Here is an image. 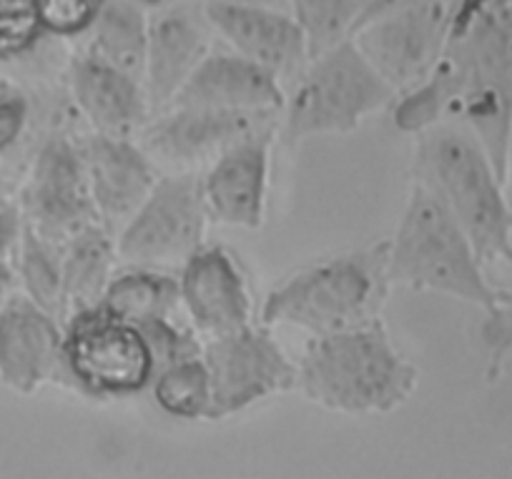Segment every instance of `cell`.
<instances>
[{"mask_svg":"<svg viewBox=\"0 0 512 479\" xmlns=\"http://www.w3.org/2000/svg\"><path fill=\"white\" fill-rule=\"evenodd\" d=\"M512 96V0H455L435 71L405 93L397 126L422 133L442 116H462L502 161Z\"/></svg>","mask_w":512,"mask_h":479,"instance_id":"cell-1","label":"cell"},{"mask_svg":"<svg viewBox=\"0 0 512 479\" xmlns=\"http://www.w3.org/2000/svg\"><path fill=\"white\" fill-rule=\"evenodd\" d=\"M297 387L334 412L384 414L410 399L417 369L374 319L314 339L297 367Z\"/></svg>","mask_w":512,"mask_h":479,"instance_id":"cell-2","label":"cell"},{"mask_svg":"<svg viewBox=\"0 0 512 479\" xmlns=\"http://www.w3.org/2000/svg\"><path fill=\"white\" fill-rule=\"evenodd\" d=\"M387 264L390 241L317 261L269 291L262 324H289L317 339L374 322L392 286Z\"/></svg>","mask_w":512,"mask_h":479,"instance_id":"cell-3","label":"cell"},{"mask_svg":"<svg viewBox=\"0 0 512 479\" xmlns=\"http://www.w3.org/2000/svg\"><path fill=\"white\" fill-rule=\"evenodd\" d=\"M415 184L442 201L477 256H510L507 214L490 164L472 138L445 126L417 133Z\"/></svg>","mask_w":512,"mask_h":479,"instance_id":"cell-4","label":"cell"},{"mask_svg":"<svg viewBox=\"0 0 512 479\" xmlns=\"http://www.w3.org/2000/svg\"><path fill=\"white\" fill-rule=\"evenodd\" d=\"M387 269L390 284L492 304V291L482 279L470 239L442 201L420 184L412 186L400 229L390 241Z\"/></svg>","mask_w":512,"mask_h":479,"instance_id":"cell-5","label":"cell"},{"mask_svg":"<svg viewBox=\"0 0 512 479\" xmlns=\"http://www.w3.org/2000/svg\"><path fill=\"white\" fill-rule=\"evenodd\" d=\"M397 93L369 66L352 38L309 58L284 101V136L289 143L309 136L349 133Z\"/></svg>","mask_w":512,"mask_h":479,"instance_id":"cell-6","label":"cell"},{"mask_svg":"<svg viewBox=\"0 0 512 479\" xmlns=\"http://www.w3.org/2000/svg\"><path fill=\"white\" fill-rule=\"evenodd\" d=\"M63 337V384L78 392L123 397L154 382L156 367L146 339L134 324L118 322L101 306L71 314Z\"/></svg>","mask_w":512,"mask_h":479,"instance_id":"cell-7","label":"cell"},{"mask_svg":"<svg viewBox=\"0 0 512 479\" xmlns=\"http://www.w3.org/2000/svg\"><path fill=\"white\" fill-rule=\"evenodd\" d=\"M452 8L455 0H435L384 11L359 23L349 38L392 91L407 93L435 71L445 51Z\"/></svg>","mask_w":512,"mask_h":479,"instance_id":"cell-8","label":"cell"},{"mask_svg":"<svg viewBox=\"0 0 512 479\" xmlns=\"http://www.w3.org/2000/svg\"><path fill=\"white\" fill-rule=\"evenodd\" d=\"M206 219L201 179L194 174L164 176L116 239V251L131 266L184 264L204 246Z\"/></svg>","mask_w":512,"mask_h":479,"instance_id":"cell-9","label":"cell"},{"mask_svg":"<svg viewBox=\"0 0 512 479\" xmlns=\"http://www.w3.org/2000/svg\"><path fill=\"white\" fill-rule=\"evenodd\" d=\"M211 379L209 419H224L254 402L297 387V367L264 327L239 329L204 344Z\"/></svg>","mask_w":512,"mask_h":479,"instance_id":"cell-10","label":"cell"},{"mask_svg":"<svg viewBox=\"0 0 512 479\" xmlns=\"http://www.w3.org/2000/svg\"><path fill=\"white\" fill-rule=\"evenodd\" d=\"M21 211L36 234L58 246L101 224L78 143L66 136H51L38 148L23 186Z\"/></svg>","mask_w":512,"mask_h":479,"instance_id":"cell-11","label":"cell"},{"mask_svg":"<svg viewBox=\"0 0 512 479\" xmlns=\"http://www.w3.org/2000/svg\"><path fill=\"white\" fill-rule=\"evenodd\" d=\"M214 36L201 0H169L149 16L144 88L151 111H164L174 103L191 73L214 51Z\"/></svg>","mask_w":512,"mask_h":479,"instance_id":"cell-12","label":"cell"},{"mask_svg":"<svg viewBox=\"0 0 512 479\" xmlns=\"http://www.w3.org/2000/svg\"><path fill=\"white\" fill-rule=\"evenodd\" d=\"M277 121L241 138L216 158L201 179L209 219L239 229H259L267 211L269 169Z\"/></svg>","mask_w":512,"mask_h":479,"instance_id":"cell-13","label":"cell"},{"mask_svg":"<svg viewBox=\"0 0 512 479\" xmlns=\"http://www.w3.org/2000/svg\"><path fill=\"white\" fill-rule=\"evenodd\" d=\"M63 329L28 296H11L0 306V384L33 394L48 382H66Z\"/></svg>","mask_w":512,"mask_h":479,"instance_id":"cell-14","label":"cell"},{"mask_svg":"<svg viewBox=\"0 0 512 479\" xmlns=\"http://www.w3.org/2000/svg\"><path fill=\"white\" fill-rule=\"evenodd\" d=\"M277 121V113L214 111V108H169L144 131L141 148L151 161L194 166L219 158L226 148Z\"/></svg>","mask_w":512,"mask_h":479,"instance_id":"cell-15","label":"cell"},{"mask_svg":"<svg viewBox=\"0 0 512 479\" xmlns=\"http://www.w3.org/2000/svg\"><path fill=\"white\" fill-rule=\"evenodd\" d=\"M179 291L181 304L206 342L251 324L254 301L249 286L234 256L221 246H201L184 261Z\"/></svg>","mask_w":512,"mask_h":479,"instance_id":"cell-16","label":"cell"},{"mask_svg":"<svg viewBox=\"0 0 512 479\" xmlns=\"http://www.w3.org/2000/svg\"><path fill=\"white\" fill-rule=\"evenodd\" d=\"M204 13L229 51L262 66L279 81L299 76L312 58L307 36L292 13L221 3H204Z\"/></svg>","mask_w":512,"mask_h":479,"instance_id":"cell-17","label":"cell"},{"mask_svg":"<svg viewBox=\"0 0 512 479\" xmlns=\"http://www.w3.org/2000/svg\"><path fill=\"white\" fill-rule=\"evenodd\" d=\"M93 206L101 226L121 231L156 186L154 161L131 138L91 136L81 143Z\"/></svg>","mask_w":512,"mask_h":479,"instance_id":"cell-18","label":"cell"},{"mask_svg":"<svg viewBox=\"0 0 512 479\" xmlns=\"http://www.w3.org/2000/svg\"><path fill=\"white\" fill-rule=\"evenodd\" d=\"M284 88L277 76L262 66L236 56L234 51H211L199 63L169 108H214V111L279 113Z\"/></svg>","mask_w":512,"mask_h":479,"instance_id":"cell-19","label":"cell"},{"mask_svg":"<svg viewBox=\"0 0 512 479\" xmlns=\"http://www.w3.org/2000/svg\"><path fill=\"white\" fill-rule=\"evenodd\" d=\"M71 93L98 136L131 138L149 121L144 81L91 51L73 61Z\"/></svg>","mask_w":512,"mask_h":479,"instance_id":"cell-20","label":"cell"},{"mask_svg":"<svg viewBox=\"0 0 512 479\" xmlns=\"http://www.w3.org/2000/svg\"><path fill=\"white\" fill-rule=\"evenodd\" d=\"M116 239L106 226L96 224L63 246V309L71 314L101 304L113 279Z\"/></svg>","mask_w":512,"mask_h":479,"instance_id":"cell-21","label":"cell"},{"mask_svg":"<svg viewBox=\"0 0 512 479\" xmlns=\"http://www.w3.org/2000/svg\"><path fill=\"white\" fill-rule=\"evenodd\" d=\"M98 306L118 322L134 327L154 319H171L181 306L179 279L154 266H131L113 274Z\"/></svg>","mask_w":512,"mask_h":479,"instance_id":"cell-22","label":"cell"},{"mask_svg":"<svg viewBox=\"0 0 512 479\" xmlns=\"http://www.w3.org/2000/svg\"><path fill=\"white\" fill-rule=\"evenodd\" d=\"M149 16L136 0H101L88 51L144 81Z\"/></svg>","mask_w":512,"mask_h":479,"instance_id":"cell-23","label":"cell"},{"mask_svg":"<svg viewBox=\"0 0 512 479\" xmlns=\"http://www.w3.org/2000/svg\"><path fill=\"white\" fill-rule=\"evenodd\" d=\"M16 256L18 279L28 299L56 316L63 309V246L43 239L26 224Z\"/></svg>","mask_w":512,"mask_h":479,"instance_id":"cell-24","label":"cell"},{"mask_svg":"<svg viewBox=\"0 0 512 479\" xmlns=\"http://www.w3.org/2000/svg\"><path fill=\"white\" fill-rule=\"evenodd\" d=\"M154 399L164 412L181 419H209L211 379L204 357L184 359L161 369L151 382Z\"/></svg>","mask_w":512,"mask_h":479,"instance_id":"cell-25","label":"cell"},{"mask_svg":"<svg viewBox=\"0 0 512 479\" xmlns=\"http://www.w3.org/2000/svg\"><path fill=\"white\" fill-rule=\"evenodd\" d=\"M367 6L369 0H289V13L302 26L312 56H317L352 36Z\"/></svg>","mask_w":512,"mask_h":479,"instance_id":"cell-26","label":"cell"},{"mask_svg":"<svg viewBox=\"0 0 512 479\" xmlns=\"http://www.w3.org/2000/svg\"><path fill=\"white\" fill-rule=\"evenodd\" d=\"M136 329H139L141 337L149 344L156 374L161 369L171 367V364L204 354V344H199V339L194 334L181 329L179 324H174V319H154V322L136 324Z\"/></svg>","mask_w":512,"mask_h":479,"instance_id":"cell-27","label":"cell"},{"mask_svg":"<svg viewBox=\"0 0 512 479\" xmlns=\"http://www.w3.org/2000/svg\"><path fill=\"white\" fill-rule=\"evenodd\" d=\"M33 16L38 26L61 36L91 31L101 0H31Z\"/></svg>","mask_w":512,"mask_h":479,"instance_id":"cell-28","label":"cell"},{"mask_svg":"<svg viewBox=\"0 0 512 479\" xmlns=\"http://www.w3.org/2000/svg\"><path fill=\"white\" fill-rule=\"evenodd\" d=\"M28 108L26 96L16 91H0V156L11 151L23 136L28 126Z\"/></svg>","mask_w":512,"mask_h":479,"instance_id":"cell-29","label":"cell"},{"mask_svg":"<svg viewBox=\"0 0 512 479\" xmlns=\"http://www.w3.org/2000/svg\"><path fill=\"white\" fill-rule=\"evenodd\" d=\"M23 231H26V216H23L21 206L0 199V259L11 261V256L18 254Z\"/></svg>","mask_w":512,"mask_h":479,"instance_id":"cell-30","label":"cell"},{"mask_svg":"<svg viewBox=\"0 0 512 479\" xmlns=\"http://www.w3.org/2000/svg\"><path fill=\"white\" fill-rule=\"evenodd\" d=\"M417 3H435V0H369L367 11H364L362 21L359 23H364L367 18L379 16V13H384V11H395V8H405V6H417Z\"/></svg>","mask_w":512,"mask_h":479,"instance_id":"cell-31","label":"cell"},{"mask_svg":"<svg viewBox=\"0 0 512 479\" xmlns=\"http://www.w3.org/2000/svg\"><path fill=\"white\" fill-rule=\"evenodd\" d=\"M201 3H221V6H246V8H277L289 13V0H201Z\"/></svg>","mask_w":512,"mask_h":479,"instance_id":"cell-32","label":"cell"},{"mask_svg":"<svg viewBox=\"0 0 512 479\" xmlns=\"http://www.w3.org/2000/svg\"><path fill=\"white\" fill-rule=\"evenodd\" d=\"M13 284H16V269H13L11 261L0 259V299L11 294Z\"/></svg>","mask_w":512,"mask_h":479,"instance_id":"cell-33","label":"cell"},{"mask_svg":"<svg viewBox=\"0 0 512 479\" xmlns=\"http://www.w3.org/2000/svg\"><path fill=\"white\" fill-rule=\"evenodd\" d=\"M8 191H11V186L0 181V199H8Z\"/></svg>","mask_w":512,"mask_h":479,"instance_id":"cell-34","label":"cell"}]
</instances>
